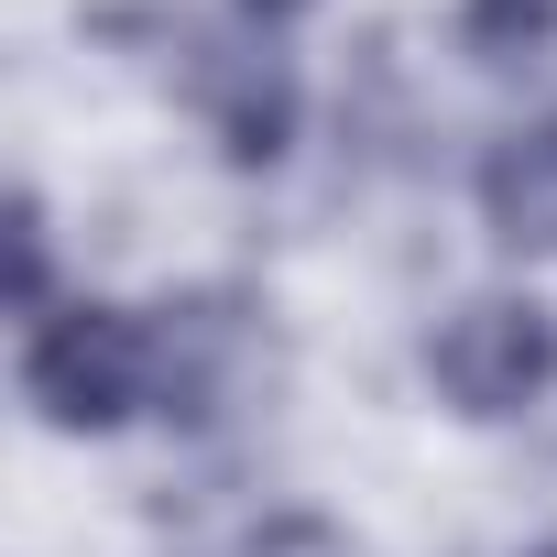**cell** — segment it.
Instances as JSON below:
<instances>
[{"label": "cell", "mask_w": 557, "mask_h": 557, "mask_svg": "<svg viewBox=\"0 0 557 557\" xmlns=\"http://www.w3.org/2000/svg\"><path fill=\"white\" fill-rule=\"evenodd\" d=\"M23 405L55 437H121L132 416H164V361H153V318L132 307H55L23 329Z\"/></svg>", "instance_id": "1"}, {"label": "cell", "mask_w": 557, "mask_h": 557, "mask_svg": "<svg viewBox=\"0 0 557 557\" xmlns=\"http://www.w3.org/2000/svg\"><path fill=\"white\" fill-rule=\"evenodd\" d=\"M426 383L448 394V416L503 426L557 383V318L535 296H470L437 339H426Z\"/></svg>", "instance_id": "2"}, {"label": "cell", "mask_w": 557, "mask_h": 557, "mask_svg": "<svg viewBox=\"0 0 557 557\" xmlns=\"http://www.w3.org/2000/svg\"><path fill=\"white\" fill-rule=\"evenodd\" d=\"M186 99H197V121L219 132L230 164H285V143H296V77H285V55L186 34Z\"/></svg>", "instance_id": "3"}, {"label": "cell", "mask_w": 557, "mask_h": 557, "mask_svg": "<svg viewBox=\"0 0 557 557\" xmlns=\"http://www.w3.org/2000/svg\"><path fill=\"white\" fill-rule=\"evenodd\" d=\"M153 361H164V416H219L240 383H251V361H262V318L240 307V296H175V307H153Z\"/></svg>", "instance_id": "4"}, {"label": "cell", "mask_w": 557, "mask_h": 557, "mask_svg": "<svg viewBox=\"0 0 557 557\" xmlns=\"http://www.w3.org/2000/svg\"><path fill=\"white\" fill-rule=\"evenodd\" d=\"M470 197H481V230H492L503 251H557V110L524 121V132H503V143L481 153Z\"/></svg>", "instance_id": "5"}, {"label": "cell", "mask_w": 557, "mask_h": 557, "mask_svg": "<svg viewBox=\"0 0 557 557\" xmlns=\"http://www.w3.org/2000/svg\"><path fill=\"white\" fill-rule=\"evenodd\" d=\"M459 55L481 77H524L557 55V0H459Z\"/></svg>", "instance_id": "6"}, {"label": "cell", "mask_w": 557, "mask_h": 557, "mask_svg": "<svg viewBox=\"0 0 557 557\" xmlns=\"http://www.w3.org/2000/svg\"><path fill=\"white\" fill-rule=\"evenodd\" d=\"M12 318H55V230H45V197L23 186L12 197Z\"/></svg>", "instance_id": "7"}, {"label": "cell", "mask_w": 557, "mask_h": 557, "mask_svg": "<svg viewBox=\"0 0 557 557\" xmlns=\"http://www.w3.org/2000/svg\"><path fill=\"white\" fill-rule=\"evenodd\" d=\"M251 557H361L339 524H318V513H285V524H262L251 535Z\"/></svg>", "instance_id": "8"}, {"label": "cell", "mask_w": 557, "mask_h": 557, "mask_svg": "<svg viewBox=\"0 0 557 557\" xmlns=\"http://www.w3.org/2000/svg\"><path fill=\"white\" fill-rule=\"evenodd\" d=\"M240 12H251V23H296L307 0H240Z\"/></svg>", "instance_id": "9"}]
</instances>
